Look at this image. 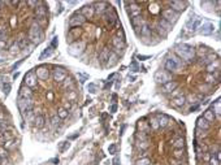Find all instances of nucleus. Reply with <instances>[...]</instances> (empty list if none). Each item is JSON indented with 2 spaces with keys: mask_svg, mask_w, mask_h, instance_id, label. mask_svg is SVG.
Segmentation results:
<instances>
[{
  "mask_svg": "<svg viewBox=\"0 0 221 165\" xmlns=\"http://www.w3.org/2000/svg\"><path fill=\"white\" fill-rule=\"evenodd\" d=\"M108 151H109V153H114V152H116V146H114V144H112V146H109V148H108Z\"/></svg>",
  "mask_w": 221,
  "mask_h": 165,
  "instance_id": "55",
  "label": "nucleus"
},
{
  "mask_svg": "<svg viewBox=\"0 0 221 165\" xmlns=\"http://www.w3.org/2000/svg\"><path fill=\"white\" fill-rule=\"evenodd\" d=\"M46 122V118L44 116H42V114H38V116H35L34 118V124L37 127H43V125Z\"/></svg>",
  "mask_w": 221,
  "mask_h": 165,
  "instance_id": "24",
  "label": "nucleus"
},
{
  "mask_svg": "<svg viewBox=\"0 0 221 165\" xmlns=\"http://www.w3.org/2000/svg\"><path fill=\"white\" fill-rule=\"evenodd\" d=\"M137 147L139 148V150H146V148L148 147V142L147 140H143V142L137 140Z\"/></svg>",
  "mask_w": 221,
  "mask_h": 165,
  "instance_id": "39",
  "label": "nucleus"
},
{
  "mask_svg": "<svg viewBox=\"0 0 221 165\" xmlns=\"http://www.w3.org/2000/svg\"><path fill=\"white\" fill-rule=\"evenodd\" d=\"M0 47H5V42H0Z\"/></svg>",
  "mask_w": 221,
  "mask_h": 165,
  "instance_id": "61",
  "label": "nucleus"
},
{
  "mask_svg": "<svg viewBox=\"0 0 221 165\" xmlns=\"http://www.w3.org/2000/svg\"><path fill=\"white\" fill-rule=\"evenodd\" d=\"M65 77H67V73H65V70L64 69H61V68H55V70H54V80L55 81H64L65 80Z\"/></svg>",
  "mask_w": 221,
  "mask_h": 165,
  "instance_id": "10",
  "label": "nucleus"
},
{
  "mask_svg": "<svg viewBox=\"0 0 221 165\" xmlns=\"http://www.w3.org/2000/svg\"><path fill=\"white\" fill-rule=\"evenodd\" d=\"M159 26H160V28L161 29H163V30L164 31H169L170 30V29H172V25H170L169 24V22H167V21H164V20H161V21H160V24H159Z\"/></svg>",
  "mask_w": 221,
  "mask_h": 165,
  "instance_id": "32",
  "label": "nucleus"
},
{
  "mask_svg": "<svg viewBox=\"0 0 221 165\" xmlns=\"http://www.w3.org/2000/svg\"><path fill=\"white\" fill-rule=\"evenodd\" d=\"M68 113H69V112L67 109H64V108H60V109L57 111V116H59L60 120H62V118H67L68 117Z\"/></svg>",
  "mask_w": 221,
  "mask_h": 165,
  "instance_id": "35",
  "label": "nucleus"
},
{
  "mask_svg": "<svg viewBox=\"0 0 221 165\" xmlns=\"http://www.w3.org/2000/svg\"><path fill=\"white\" fill-rule=\"evenodd\" d=\"M176 54L183 60H191L194 57V51L189 46H178L176 48Z\"/></svg>",
  "mask_w": 221,
  "mask_h": 165,
  "instance_id": "1",
  "label": "nucleus"
},
{
  "mask_svg": "<svg viewBox=\"0 0 221 165\" xmlns=\"http://www.w3.org/2000/svg\"><path fill=\"white\" fill-rule=\"evenodd\" d=\"M113 46L116 47L117 49H122L125 47V44H124V39H121V38H118V37H114L113 38Z\"/></svg>",
  "mask_w": 221,
  "mask_h": 165,
  "instance_id": "27",
  "label": "nucleus"
},
{
  "mask_svg": "<svg viewBox=\"0 0 221 165\" xmlns=\"http://www.w3.org/2000/svg\"><path fill=\"white\" fill-rule=\"evenodd\" d=\"M18 49H20V46L17 44V43H14V44L11 47V52H17Z\"/></svg>",
  "mask_w": 221,
  "mask_h": 165,
  "instance_id": "53",
  "label": "nucleus"
},
{
  "mask_svg": "<svg viewBox=\"0 0 221 165\" xmlns=\"http://www.w3.org/2000/svg\"><path fill=\"white\" fill-rule=\"evenodd\" d=\"M116 62H117V55L116 54H111L109 57H108V67H113Z\"/></svg>",
  "mask_w": 221,
  "mask_h": 165,
  "instance_id": "34",
  "label": "nucleus"
},
{
  "mask_svg": "<svg viewBox=\"0 0 221 165\" xmlns=\"http://www.w3.org/2000/svg\"><path fill=\"white\" fill-rule=\"evenodd\" d=\"M109 55H111V52H109V49L108 48H104L103 51L100 52V55H99V60L100 61H108V57H109Z\"/></svg>",
  "mask_w": 221,
  "mask_h": 165,
  "instance_id": "28",
  "label": "nucleus"
},
{
  "mask_svg": "<svg viewBox=\"0 0 221 165\" xmlns=\"http://www.w3.org/2000/svg\"><path fill=\"white\" fill-rule=\"evenodd\" d=\"M59 124H60V118H59L57 114L52 116V118H51V125H52V126H56V125H59Z\"/></svg>",
  "mask_w": 221,
  "mask_h": 165,
  "instance_id": "43",
  "label": "nucleus"
},
{
  "mask_svg": "<svg viewBox=\"0 0 221 165\" xmlns=\"http://www.w3.org/2000/svg\"><path fill=\"white\" fill-rule=\"evenodd\" d=\"M208 163H209V165H220L219 157H217V156H216V155H212V156H211V157H209Z\"/></svg>",
  "mask_w": 221,
  "mask_h": 165,
  "instance_id": "38",
  "label": "nucleus"
},
{
  "mask_svg": "<svg viewBox=\"0 0 221 165\" xmlns=\"http://www.w3.org/2000/svg\"><path fill=\"white\" fill-rule=\"evenodd\" d=\"M220 105H221L220 104V100H217L216 103H215V105H213V108H212V112L215 114H217V116L220 114Z\"/></svg>",
  "mask_w": 221,
  "mask_h": 165,
  "instance_id": "41",
  "label": "nucleus"
},
{
  "mask_svg": "<svg viewBox=\"0 0 221 165\" xmlns=\"http://www.w3.org/2000/svg\"><path fill=\"white\" fill-rule=\"evenodd\" d=\"M48 49V51H44L43 52V55H42L41 56V59H43V57H46V56H49V55H51L52 54V48H47Z\"/></svg>",
  "mask_w": 221,
  "mask_h": 165,
  "instance_id": "51",
  "label": "nucleus"
},
{
  "mask_svg": "<svg viewBox=\"0 0 221 165\" xmlns=\"http://www.w3.org/2000/svg\"><path fill=\"white\" fill-rule=\"evenodd\" d=\"M176 88H177V82H173V81L167 82V83H164V86H163L164 92H173Z\"/></svg>",
  "mask_w": 221,
  "mask_h": 165,
  "instance_id": "16",
  "label": "nucleus"
},
{
  "mask_svg": "<svg viewBox=\"0 0 221 165\" xmlns=\"http://www.w3.org/2000/svg\"><path fill=\"white\" fill-rule=\"evenodd\" d=\"M68 147H69V143L68 142H64V144L60 146V151H65V148H68Z\"/></svg>",
  "mask_w": 221,
  "mask_h": 165,
  "instance_id": "56",
  "label": "nucleus"
},
{
  "mask_svg": "<svg viewBox=\"0 0 221 165\" xmlns=\"http://www.w3.org/2000/svg\"><path fill=\"white\" fill-rule=\"evenodd\" d=\"M17 44L20 46V47H24V46L26 44V38H25L24 34H21V35L18 37V39H17Z\"/></svg>",
  "mask_w": 221,
  "mask_h": 165,
  "instance_id": "40",
  "label": "nucleus"
},
{
  "mask_svg": "<svg viewBox=\"0 0 221 165\" xmlns=\"http://www.w3.org/2000/svg\"><path fill=\"white\" fill-rule=\"evenodd\" d=\"M216 80H215V75L213 74H207L206 75V82L207 83H213Z\"/></svg>",
  "mask_w": 221,
  "mask_h": 165,
  "instance_id": "46",
  "label": "nucleus"
},
{
  "mask_svg": "<svg viewBox=\"0 0 221 165\" xmlns=\"http://www.w3.org/2000/svg\"><path fill=\"white\" fill-rule=\"evenodd\" d=\"M150 125H151V127H152L154 130H157V129L160 127V126H159V122H157L156 118H152V120H151V122H150Z\"/></svg>",
  "mask_w": 221,
  "mask_h": 165,
  "instance_id": "45",
  "label": "nucleus"
},
{
  "mask_svg": "<svg viewBox=\"0 0 221 165\" xmlns=\"http://www.w3.org/2000/svg\"><path fill=\"white\" fill-rule=\"evenodd\" d=\"M174 147L177 148V150H182L183 146H185V140H183V138H178V139L174 140Z\"/></svg>",
  "mask_w": 221,
  "mask_h": 165,
  "instance_id": "33",
  "label": "nucleus"
},
{
  "mask_svg": "<svg viewBox=\"0 0 221 165\" xmlns=\"http://www.w3.org/2000/svg\"><path fill=\"white\" fill-rule=\"evenodd\" d=\"M88 90H90V92H95V86L90 85V86H88Z\"/></svg>",
  "mask_w": 221,
  "mask_h": 165,
  "instance_id": "59",
  "label": "nucleus"
},
{
  "mask_svg": "<svg viewBox=\"0 0 221 165\" xmlns=\"http://www.w3.org/2000/svg\"><path fill=\"white\" fill-rule=\"evenodd\" d=\"M13 146H14V140H13V139L5 142V150H7V148H11V147H13Z\"/></svg>",
  "mask_w": 221,
  "mask_h": 165,
  "instance_id": "49",
  "label": "nucleus"
},
{
  "mask_svg": "<svg viewBox=\"0 0 221 165\" xmlns=\"http://www.w3.org/2000/svg\"><path fill=\"white\" fill-rule=\"evenodd\" d=\"M8 156V152H7L5 148L0 147V159H5V157Z\"/></svg>",
  "mask_w": 221,
  "mask_h": 165,
  "instance_id": "48",
  "label": "nucleus"
},
{
  "mask_svg": "<svg viewBox=\"0 0 221 165\" xmlns=\"http://www.w3.org/2000/svg\"><path fill=\"white\" fill-rule=\"evenodd\" d=\"M157 120V122H159V126L161 127H164V126H167L168 122H169V118H168L167 116H164V114H161V116H159L156 118Z\"/></svg>",
  "mask_w": 221,
  "mask_h": 165,
  "instance_id": "29",
  "label": "nucleus"
},
{
  "mask_svg": "<svg viewBox=\"0 0 221 165\" xmlns=\"http://www.w3.org/2000/svg\"><path fill=\"white\" fill-rule=\"evenodd\" d=\"M196 135H198L199 138H202V137H206L207 134H206V131H204V130H200V131H198V134H196Z\"/></svg>",
  "mask_w": 221,
  "mask_h": 165,
  "instance_id": "58",
  "label": "nucleus"
},
{
  "mask_svg": "<svg viewBox=\"0 0 221 165\" xmlns=\"http://www.w3.org/2000/svg\"><path fill=\"white\" fill-rule=\"evenodd\" d=\"M74 99H77V92H75V91H70L68 94V101L74 100Z\"/></svg>",
  "mask_w": 221,
  "mask_h": 165,
  "instance_id": "47",
  "label": "nucleus"
},
{
  "mask_svg": "<svg viewBox=\"0 0 221 165\" xmlns=\"http://www.w3.org/2000/svg\"><path fill=\"white\" fill-rule=\"evenodd\" d=\"M85 47H86L85 42H74L68 47V52L72 56H80L82 52H83Z\"/></svg>",
  "mask_w": 221,
  "mask_h": 165,
  "instance_id": "3",
  "label": "nucleus"
},
{
  "mask_svg": "<svg viewBox=\"0 0 221 165\" xmlns=\"http://www.w3.org/2000/svg\"><path fill=\"white\" fill-rule=\"evenodd\" d=\"M207 88H209V86H206V85H204V86H200V90H207Z\"/></svg>",
  "mask_w": 221,
  "mask_h": 165,
  "instance_id": "60",
  "label": "nucleus"
},
{
  "mask_svg": "<svg viewBox=\"0 0 221 165\" xmlns=\"http://www.w3.org/2000/svg\"><path fill=\"white\" fill-rule=\"evenodd\" d=\"M33 96V92L29 87H26V86H22L21 88H20V98H24V99H31Z\"/></svg>",
  "mask_w": 221,
  "mask_h": 165,
  "instance_id": "14",
  "label": "nucleus"
},
{
  "mask_svg": "<svg viewBox=\"0 0 221 165\" xmlns=\"http://www.w3.org/2000/svg\"><path fill=\"white\" fill-rule=\"evenodd\" d=\"M170 74L167 73V72H157L156 74H155V81L159 82V83H167V82L170 81Z\"/></svg>",
  "mask_w": 221,
  "mask_h": 165,
  "instance_id": "7",
  "label": "nucleus"
},
{
  "mask_svg": "<svg viewBox=\"0 0 221 165\" xmlns=\"http://www.w3.org/2000/svg\"><path fill=\"white\" fill-rule=\"evenodd\" d=\"M137 140H141V142H143V140H147V135L144 131H141V133H138L137 134Z\"/></svg>",
  "mask_w": 221,
  "mask_h": 165,
  "instance_id": "42",
  "label": "nucleus"
},
{
  "mask_svg": "<svg viewBox=\"0 0 221 165\" xmlns=\"http://www.w3.org/2000/svg\"><path fill=\"white\" fill-rule=\"evenodd\" d=\"M216 59H217V56L211 55V56H208V57H207V61H208V62H213V61H216Z\"/></svg>",
  "mask_w": 221,
  "mask_h": 165,
  "instance_id": "54",
  "label": "nucleus"
},
{
  "mask_svg": "<svg viewBox=\"0 0 221 165\" xmlns=\"http://www.w3.org/2000/svg\"><path fill=\"white\" fill-rule=\"evenodd\" d=\"M9 126V124L7 122V121H4V120H0V129H7Z\"/></svg>",
  "mask_w": 221,
  "mask_h": 165,
  "instance_id": "50",
  "label": "nucleus"
},
{
  "mask_svg": "<svg viewBox=\"0 0 221 165\" xmlns=\"http://www.w3.org/2000/svg\"><path fill=\"white\" fill-rule=\"evenodd\" d=\"M18 107L21 112L24 114L29 113V112L33 111V100L31 99H24V98H20L18 99Z\"/></svg>",
  "mask_w": 221,
  "mask_h": 165,
  "instance_id": "4",
  "label": "nucleus"
},
{
  "mask_svg": "<svg viewBox=\"0 0 221 165\" xmlns=\"http://www.w3.org/2000/svg\"><path fill=\"white\" fill-rule=\"evenodd\" d=\"M7 38V29L5 28H0V41H5Z\"/></svg>",
  "mask_w": 221,
  "mask_h": 165,
  "instance_id": "44",
  "label": "nucleus"
},
{
  "mask_svg": "<svg viewBox=\"0 0 221 165\" xmlns=\"http://www.w3.org/2000/svg\"><path fill=\"white\" fill-rule=\"evenodd\" d=\"M163 17H164V21H167V22H169L170 25L173 24V22H176L177 21V18H178V13H176L174 11H172V9H165V11L163 12Z\"/></svg>",
  "mask_w": 221,
  "mask_h": 165,
  "instance_id": "5",
  "label": "nucleus"
},
{
  "mask_svg": "<svg viewBox=\"0 0 221 165\" xmlns=\"http://www.w3.org/2000/svg\"><path fill=\"white\" fill-rule=\"evenodd\" d=\"M219 70V61H215V62H211V64L207 67V72H208V74H213L215 72Z\"/></svg>",
  "mask_w": 221,
  "mask_h": 165,
  "instance_id": "25",
  "label": "nucleus"
},
{
  "mask_svg": "<svg viewBox=\"0 0 221 165\" xmlns=\"http://www.w3.org/2000/svg\"><path fill=\"white\" fill-rule=\"evenodd\" d=\"M108 9V4L105 1H100V3H96L95 4V8H94V11H96L98 13H103L105 12Z\"/></svg>",
  "mask_w": 221,
  "mask_h": 165,
  "instance_id": "21",
  "label": "nucleus"
},
{
  "mask_svg": "<svg viewBox=\"0 0 221 165\" xmlns=\"http://www.w3.org/2000/svg\"><path fill=\"white\" fill-rule=\"evenodd\" d=\"M172 103L176 105V107H182V105L186 103V98L183 96V95H178V96H174Z\"/></svg>",
  "mask_w": 221,
  "mask_h": 165,
  "instance_id": "18",
  "label": "nucleus"
},
{
  "mask_svg": "<svg viewBox=\"0 0 221 165\" xmlns=\"http://www.w3.org/2000/svg\"><path fill=\"white\" fill-rule=\"evenodd\" d=\"M81 33H82V30H81L80 28H77V29H72V30L68 33V38L70 39V41H73V39H77V38L81 35Z\"/></svg>",
  "mask_w": 221,
  "mask_h": 165,
  "instance_id": "22",
  "label": "nucleus"
},
{
  "mask_svg": "<svg viewBox=\"0 0 221 165\" xmlns=\"http://www.w3.org/2000/svg\"><path fill=\"white\" fill-rule=\"evenodd\" d=\"M129 13L131 17H138L141 14V7L137 4V3H130V9H129Z\"/></svg>",
  "mask_w": 221,
  "mask_h": 165,
  "instance_id": "12",
  "label": "nucleus"
},
{
  "mask_svg": "<svg viewBox=\"0 0 221 165\" xmlns=\"http://www.w3.org/2000/svg\"><path fill=\"white\" fill-rule=\"evenodd\" d=\"M46 14H47V9H46V7L41 5V7H38V8L35 9V16H37V17H39V18H44Z\"/></svg>",
  "mask_w": 221,
  "mask_h": 165,
  "instance_id": "23",
  "label": "nucleus"
},
{
  "mask_svg": "<svg viewBox=\"0 0 221 165\" xmlns=\"http://www.w3.org/2000/svg\"><path fill=\"white\" fill-rule=\"evenodd\" d=\"M170 4V7H172V11H174V12H182L183 9H185V7H186V4L185 3H182V1H170L169 3Z\"/></svg>",
  "mask_w": 221,
  "mask_h": 165,
  "instance_id": "13",
  "label": "nucleus"
},
{
  "mask_svg": "<svg viewBox=\"0 0 221 165\" xmlns=\"http://www.w3.org/2000/svg\"><path fill=\"white\" fill-rule=\"evenodd\" d=\"M151 164V160L148 157H142L135 163V165H150Z\"/></svg>",
  "mask_w": 221,
  "mask_h": 165,
  "instance_id": "36",
  "label": "nucleus"
},
{
  "mask_svg": "<svg viewBox=\"0 0 221 165\" xmlns=\"http://www.w3.org/2000/svg\"><path fill=\"white\" fill-rule=\"evenodd\" d=\"M141 29H142L141 35H142V37H143V38H148V37H151V29L148 28L147 25H143Z\"/></svg>",
  "mask_w": 221,
  "mask_h": 165,
  "instance_id": "31",
  "label": "nucleus"
},
{
  "mask_svg": "<svg viewBox=\"0 0 221 165\" xmlns=\"http://www.w3.org/2000/svg\"><path fill=\"white\" fill-rule=\"evenodd\" d=\"M196 125H198V129L199 130H208L209 129V122H207L206 120H204L203 117H200V118H198V121H196Z\"/></svg>",
  "mask_w": 221,
  "mask_h": 165,
  "instance_id": "17",
  "label": "nucleus"
},
{
  "mask_svg": "<svg viewBox=\"0 0 221 165\" xmlns=\"http://www.w3.org/2000/svg\"><path fill=\"white\" fill-rule=\"evenodd\" d=\"M94 7H91V5H85L83 8L81 9V14L85 18H91L92 17V14H94Z\"/></svg>",
  "mask_w": 221,
  "mask_h": 165,
  "instance_id": "11",
  "label": "nucleus"
},
{
  "mask_svg": "<svg viewBox=\"0 0 221 165\" xmlns=\"http://www.w3.org/2000/svg\"><path fill=\"white\" fill-rule=\"evenodd\" d=\"M25 85H26V87H29V88H33L37 86V75H35L34 72H29V73L25 75Z\"/></svg>",
  "mask_w": 221,
  "mask_h": 165,
  "instance_id": "6",
  "label": "nucleus"
},
{
  "mask_svg": "<svg viewBox=\"0 0 221 165\" xmlns=\"http://www.w3.org/2000/svg\"><path fill=\"white\" fill-rule=\"evenodd\" d=\"M133 25L135 26V28H142L143 25H146V22L143 21V18L141 17V16H138V17H134L133 18Z\"/></svg>",
  "mask_w": 221,
  "mask_h": 165,
  "instance_id": "30",
  "label": "nucleus"
},
{
  "mask_svg": "<svg viewBox=\"0 0 221 165\" xmlns=\"http://www.w3.org/2000/svg\"><path fill=\"white\" fill-rule=\"evenodd\" d=\"M213 31H215V26L212 24H209V22L200 25V28H199V34H202V35H211Z\"/></svg>",
  "mask_w": 221,
  "mask_h": 165,
  "instance_id": "8",
  "label": "nucleus"
},
{
  "mask_svg": "<svg viewBox=\"0 0 221 165\" xmlns=\"http://www.w3.org/2000/svg\"><path fill=\"white\" fill-rule=\"evenodd\" d=\"M200 24H202V20H200L199 17H196V18L190 20L189 26H190V29H191V30H198V29L200 28Z\"/></svg>",
  "mask_w": 221,
  "mask_h": 165,
  "instance_id": "19",
  "label": "nucleus"
},
{
  "mask_svg": "<svg viewBox=\"0 0 221 165\" xmlns=\"http://www.w3.org/2000/svg\"><path fill=\"white\" fill-rule=\"evenodd\" d=\"M0 161H1V159H0Z\"/></svg>",
  "mask_w": 221,
  "mask_h": 165,
  "instance_id": "63",
  "label": "nucleus"
},
{
  "mask_svg": "<svg viewBox=\"0 0 221 165\" xmlns=\"http://www.w3.org/2000/svg\"><path fill=\"white\" fill-rule=\"evenodd\" d=\"M12 5H18V1H11Z\"/></svg>",
  "mask_w": 221,
  "mask_h": 165,
  "instance_id": "62",
  "label": "nucleus"
},
{
  "mask_svg": "<svg viewBox=\"0 0 221 165\" xmlns=\"http://www.w3.org/2000/svg\"><path fill=\"white\" fill-rule=\"evenodd\" d=\"M85 18L81 14V13H75V14H73L70 17V20H69V25L70 26H78V25H82L85 22Z\"/></svg>",
  "mask_w": 221,
  "mask_h": 165,
  "instance_id": "9",
  "label": "nucleus"
},
{
  "mask_svg": "<svg viewBox=\"0 0 221 165\" xmlns=\"http://www.w3.org/2000/svg\"><path fill=\"white\" fill-rule=\"evenodd\" d=\"M138 126H139V129H143V130H144V129L147 127V124L144 122V121H142V122H139V124H138Z\"/></svg>",
  "mask_w": 221,
  "mask_h": 165,
  "instance_id": "57",
  "label": "nucleus"
},
{
  "mask_svg": "<svg viewBox=\"0 0 221 165\" xmlns=\"http://www.w3.org/2000/svg\"><path fill=\"white\" fill-rule=\"evenodd\" d=\"M165 68H167V70H169V72H178V70H180V67H178L177 64H174L170 59H168V60H167Z\"/></svg>",
  "mask_w": 221,
  "mask_h": 165,
  "instance_id": "20",
  "label": "nucleus"
},
{
  "mask_svg": "<svg viewBox=\"0 0 221 165\" xmlns=\"http://www.w3.org/2000/svg\"><path fill=\"white\" fill-rule=\"evenodd\" d=\"M29 38H30V41L34 42V43L41 42V39H42V31H41V26H39V24H37V22H34V24L31 25L30 33H29Z\"/></svg>",
  "mask_w": 221,
  "mask_h": 165,
  "instance_id": "2",
  "label": "nucleus"
},
{
  "mask_svg": "<svg viewBox=\"0 0 221 165\" xmlns=\"http://www.w3.org/2000/svg\"><path fill=\"white\" fill-rule=\"evenodd\" d=\"M68 86H69V87H70V88H73V83H72V80H70V78H68V80H65V87L68 88Z\"/></svg>",
  "mask_w": 221,
  "mask_h": 165,
  "instance_id": "52",
  "label": "nucleus"
},
{
  "mask_svg": "<svg viewBox=\"0 0 221 165\" xmlns=\"http://www.w3.org/2000/svg\"><path fill=\"white\" fill-rule=\"evenodd\" d=\"M173 156H174V159H176V160L183 159V150H176L173 152Z\"/></svg>",
  "mask_w": 221,
  "mask_h": 165,
  "instance_id": "37",
  "label": "nucleus"
},
{
  "mask_svg": "<svg viewBox=\"0 0 221 165\" xmlns=\"http://www.w3.org/2000/svg\"><path fill=\"white\" fill-rule=\"evenodd\" d=\"M203 118L207 121V122H212L213 120H215V113L212 112V109H208V111H206L204 112V116Z\"/></svg>",
  "mask_w": 221,
  "mask_h": 165,
  "instance_id": "26",
  "label": "nucleus"
},
{
  "mask_svg": "<svg viewBox=\"0 0 221 165\" xmlns=\"http://www.w3.org/2000/svg\"><path fill=\"white\" fill-rule=\"evenodd\" d=\"M35 75H37L38 78H41V80H47L48 75H49L48 69H47V68H44V67L38 68V69H37V74H35Z\"/></svg>",
  "mask_w": 221,
  "mask_h": 165,
  "instance_id": "15",
  "label": "nucleus"
}]
</instances>
